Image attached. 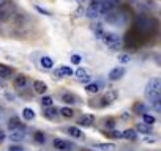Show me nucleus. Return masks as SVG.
I'll return each instance as SVG.
<instances>
[{
	"label": "nucleus",
	"instance_id": "nucleus-1",
	"mask_svg": "<svg viewBox=\"0 0 161 151\" xmlns=\"http://www.w3.org/2000/svg\"><path fill=\"white\" fill-rule=\"evenodd\" d=\"M159 93H161V81H159V77L150 79L148 84H147V88H145V95L153 99V98H158Z\"/></svg>",
	"mask_w": 161,
	"mask_h": 151
},
{
	"label": "nucleus",
	"instance_id": "nucleus-2",
	"mask_svg": "<svg viewBox=\"0 0 161 151\" xmlns=\"http://www.w3.org/2000/svg\"><path fill=\"white\" fill-rule=\"evenodd\" d=\"M103 41L106 43V46L108 47H111V49H120L122 47V38L119 36V35H115V33H104L103 35Z\"/></svg>",
	"mask_w": 161,
	"mask_h": 151
},
{
	"label": "nucleus",
	"instance_id": "nucleus-3",
	"mask_svg": "<svg viewBox=\"0 0 161 151\" xmlns=\"http://www.w3.org/2000/svg\"><path fill=\"white\" fill-rule=\"evenodd\" d=\"M74 76H76V79H77L79 82H89V81H90V74H89V71H86L84 68L76 69Z\"/></svg>",
	"mask_w": 161,
	"mask_h": 151
},
{
	"label": "nucleus",
	"instance_id": "nucleus-4",
	"mask_svg": "<svg viewBox=\"0 0 161 151\" xmlns=\"http://www.w3.org/2000/svg\"><path fill=\"white\" fill-rule=\"evenodd\" d=\"M54 76L55 77H68V76H73V69L68 68V66H60V68L55 69Z\"/></svg>",
	"mask_w": 161,
	"mask_h": 151
},
{
	"label": "nucleus",
	"instance_id": "nucleus-5",
	"mask_svg": "<svg viewBox=\"0 0 161 151\" xmlns=\"http://www.w3.org/2000/svg\"><path fill=\"white\" fill-rule=\"evenodd\" d=\"M24 137H25L24 129H14V131H10V140H13V142H22Z\"/></svg>",
	"mask_w": 161,
	"mask_h": 151
},
{
	"label": "nucleus",
	"instance_id": "nucleus-6",
	"mask_svg": "<svg viewBox=\"0 0 161 151\" xmlns=\"http://www.w3.org/2000/svg\"><path fill=\"white\" fill-rule=\"evenodd\" d=\"M123 74H125V69L123 68H114L109 72V79L111 81H119V79L123 77Z\"/></svg>",
	"mask_w": 161,
	"mask_h": 151
},
{
	"label": "nucleus",
	"instance_id": "nucleus-7",
	"mask_svg": "<svg viewBox=\"0 0 161 151\" xmlns=\"http://www.w3.org/2000/svg\"><path fill=\"white\" fill-rule=\"evenodd\" d=\"M54 146H55L57 149H60V151H68V149H71V145H69L68 142H65V140H60V138H54Z\"/></svg>",
	"mask_w": 161,
	"mask_h": 151
},
{
	"label": "nucleus",
	"instance_id": "nucleus-8",
	"mask_svg": "<svg viewBox=\"0 0 161 151\" xmlns=\"http://www.w3.org/2000/svg\"><path fill=\"white\" fill-rule=\"evenodd\" d=\"M93 121H95L93 115H84V117H80V118L77 120V124H79V126H92Z\"/></svg>",
	"mask_w": 161,
	"mask_h": 151
},
{
	"label": "nucleus",
	"instance_id": "nucleus-9",
	"mask_svg": "<svg viewBox=\"0 0 161 151\" xmlns=\"http://www.w3.org/2000/svg\"><path fill=\"white\" fill-rule=\"evenodd\" d=\"M33 90H35V93L44 95V93L47 91V85H46L44 82H41V81H35V82H33Z\"/></svg>",
	"mask_w": 161,
	"mask_h": 151
},
{
	"label": "nucleus",
	"instance_id": "nucleus-10",
	"mask_svg": "<svg viewBox=\"0 0 161 151\" xmlns=\"http://www.w3.org/2000/svg\"><path fill=\"white\" fill-rule=\"evenodd\" d=\"M8 128H10V131H14V129H24V124L19 121V118H10V121H8Z\"/></svg>",
	"mask_w": 161,
	"mask_h": 151
},
{
	"label": "nucleus",
	"instance_id": "nucleus-11",
	"mask_svg": "<svg viewBox=\"0 0 161 151\" xmlns=\"http://www.w3.org/2000/svg\"><path fill=\"white\" fill-rule=\"evenodd\" d=\"M25 85H27V77H25V76H18V77L14 79V88L21 90Z\"/></svg>",
	"mask_w": 161,
	"mask_h": 151
},
{
	"label": "nucleus",
	"instance_id": "nucleus-12",
	"mask_svg": "<svg viewBox=\"0 0 161 151\" xmlns=\"http://www.w3.org/2000/svg\"><path fill=\"white\" fill-rule=\"evenodd\" d=\"M44 117H46V118H49V120H55V118L58 117V110H57V109H54V107L51 106V107H47V109L44 110Z\"/></svg>",
	"mask_w": 161,
	"mask_h": 151
},
{
	"label": "nucleus",
	"instance_id": "nucleus-13",
	"mask_svg": "<svg viewBox=\"0 0 161 151\" xmlns=\"http://www.w3.org/2000/svg\"><path fill=\"white\" fill-rule=\"evenodd\" d=\"M122 138H126V140H136L137 138V132L134 129H126L122 132Z\"/></svg>",
	"mask_w": 161,
	"mask_h": 151
},
{
	"label": "nucleus",
	"instance_id": "nucleus-14",
	"mask_svg": "<svg viewBox=\"0 0 161 151\" xmlns=\"http://www.w3.org/2000/svg\"><path fill=\"white\" fill-rule=\"evenodd\" d=\"M95 148L98 151H114L115 145L114 143H98V145H95Z\"/></svg>",
	"mask_w": 161,
	"mask_h": 151
},
{
	"label": "nucleus",
	"instance_id": "nucleus-15",
	"mask_svg": "<svg viewBox=\"0 0 161 151\" xmlns=\"http://www.w3.org/2000/svg\"><path fill=\"white\" fill-rule=\"evenodd\" d=\"M11 72H13V71H11V68L0 65V79H7V77H10Z\"/></svg>",
	"mask_w": 161,
	"mask_h": 151
},
{
	"label": "nucleus",
	"instance_id": "nucleus-16",
	"mask_svg": "<svg viewBox=\"0 0 161 151\" xmlns=\"http://www.w3.org/2000/svg\"><path fill=\"white\" fill-rule=\"evenodd\" d=\"M52 66H54L52 58H49V57H43V58H41V68H43V69H51Z\"/></svg>",
	"mask_w": 161,
	"mask_h": 151
},
{
	"label": "nucleus",
	"instance_id": "nucleus-17",
	"mask_svg": "<svg viewBox=\"0 0 161 151\" xmlns=\"http://www.w3.org/2000/svg\"><path fill=\"white\" fill-rule=\"evenodd\" d=\"M136 131L144 132V134H148L152 131V126L150 124H145V123H139V124H136Z\"/></svg>",
	"mask_w": 161,
	"mask_h": 151
},
{
	"label": "nucleus",
	"instance_id": "nucleus-18",
	"mask_svg": "<svg viewBox=\"0 0 161 151\" xmlns=\"http://www.w3.org/2000/svg\"><path fill=\"white\" fill-rule=\"evenodd\" d=\"M62 101L66 102V104H73V102L77 101V98H76L74 95H71V93H65V95L62 96Z\"/></svg>",
	"mask_w": 161,
	"mask_h": 151
},
{
	"label": "nucleus",
	"instance_id": "nucleus-19",
	"mask_svg": "<svg viewBox=\"0 0 161 151\" xmlns=\"http://www.w3.org/2000/svg\"><path fill=\"white\" fill-rule=\"evenodd\" d=\"M58 113L62 115V117H65V118H71L73 117V109H69V107H62L60 110H58Z\"/></svg>",
	"mask_w": 161,
	"mask_h": 151
},
{
	"label": "nucleus",
	"instance_id": "nucleus-20",
	"mask_svg": "<svg viewBox=\"0 0 161 151\" xmlns=\"http://www.w3.org/2000/svg\"><path fill=\"white\" fill-rule=\"evenodd\" d=\"M22 117H24L25 120H29V121H30V120H33V118H35V112H33L32 109L25 107V109L22 110Z\"/></svg>",
	"mask_w": 161,
	"mask_h": 151
},
{
	"label": "nucleus",
	"instance_id": "nucleus-21",
	"mask_svg": "<svg viewBox=\"0 0 161 151\" xmlns=\"http://www.w3.org/2000/svg\"><path fill=\"white\" fill-rule=\"evenodd\" d=\"M66 131H68L69 135H73V137H76V138L82 137V132H80V129H77V128H73V126H71V128H68Z\"/></svg>",
	"mask_w": 161,
	"mask_h": 151
},
{
	"label": "nucleus",
	"instance_id": "nucleus-22",
	"mask_svg": "<svg viewBox=\"0 0 161 151\" xmlns=\"http://www.w3.org/2000/svg\"><path fill=\"white\" fill-rule=\"evenodd\" d=\"M86 90H87L89 93H98V91H100V85H98V84H89V85L86 87Z\"/></svg>",
	"mask_w": 161,
	"mask_h": 151
},
{
	"label": "nucleus",
	"instance_id": "nucleus-23",
	"mask_svg": "<svg viewBox=\"0 0 161 151\" xmlns=\"http://www.w3.org/2000/svg\"><path fill=\"white\" fill-rule=\"evenodd\" d=\"M52 102H54V101H52L51 96H43V99H41V104H43L44 107H51Z\"/></svg>",
	"mask_w": 161,
	"mask_h": 151
},
{
	"label": "nucleus",
	"instance_id": "nucleus-24",
	"mask_svg": "<svg viewBox=\"0 0 161 151\" xmlns=\"http://www.w3.org/2000/svg\"><path fill=\"white\" fill-rule=\"evenodd\" d=\"M142 118H144V123H145V124H153V123H155V118H153L152 115H148V113H144Z\"/></svg>",
	"mask_w": 161,
	"mask_h": 151
},
{
	"label": "nucleus",
	"instance_id": "nucleus-25",
	"mask_svg": "<svg viewBox=\"0 0 161 151\" xmlns=\"http://www.w3.org/2000/svg\"><path fill=\"white\" fill-rule=\"evenodd\" d=\"M137 22L141 24V27H142V29H147V25H148V19H147V18H144V16H139V18H137Z\"/></svg>",
	"mask_w": 161,
	"mask_h": 151
},
{
	"label": "nucleus",
	"instance_id": "nucleus-26",
	"mask_svg": "<svg viewBox=\"0 0 161 151\" xmlns=\"http://www.w3.org/2000/svg\"><path fill=\"white\" fill-rule=\"evenodd\" d=\"M152 104H153V109H155L156 112H159V110H161V104H159V96H158V98H153V99H152Z\"/></svg>",
	"mask_w": 161,
	"mask_h": 151
},
{
	"label": "nucleus",
	"instance_id": "nucleus-27",
	"mask_svg": "<svg viewBox=\"0 0 161 151\" xmlns=\"http://www.w3.org/2000/svg\"><path fill=\"white\" fill-rule=\"evenodd\" d=\"M35 142L36 143H44V134L43 132H35Z\"/></svg>",
	"mask_w": 161,
	"mask_h": 151
},
{
	"label": "nucleus",
	"instance_id": "nucleus-28",
	"mask_svg": "<svg viewBox=\"0 0 161 151\" xmlns=\"http://www.w3.org/2000/svg\"><path fill=\"white\" fill-rule=\"evenodd\" d=\"M117 58H119L120 63H128V61H130V55H128V54H119Z\"/></svg>",
	"mask_w": 161,
	"mask_h": 151
},
{
	"label": "nucleus",
	"instance_id": "nucleus-29",
	"mask_svg": "<svg viewBox=\"0 0 161 151\" xmlns=\"http://www.w3.org/2000/svg\"><path fill=\"white\" fill-rule=\"evenodd\" d=\"M134 110L139 112V115H144V113H145V107H144L142 104H137V106L134 107Z\"/></svg>",
	"mask_w": 161,
	"mask_h": 151
},
{
	"label": "nucleus",
	"instance_id": "nucleus-30",
	"mask_svg": "<svg viewBox=\"0 0 161 151\" xmlns=\"http://www.w3.org/2000/svg\"><path fill=\"white\" fill-rule=\"evenodd\" d=\"M104 124H106V128H108V129H114V126H115V121L111 118V120H106V123H104Z\"/></svg>",
	"mask_w": 161,
	"mask_h": 151
},
{
	"label": "nucleus",
	"instance_id": "nucleus-31",
	"mask_svg": "<svg viewBox=\"0 0 161 151\" xmlns=\"http://www.w3.org/2000/svg\"><path fill=\"white\" fill-rule=\"evenodd\" d=\"M7 18H8V13H7V11H3V10H0V22L5 21Z\"/></svg>",
	"mask_w": 161,
	"mask_h": 151
},
{
	"label": "nucleus",
	"instance_id": "nucleus-32",
	"mask_svg": "<svg viewBox=\"0 0 161 151\" xmlns=\"http://www.w3.org/2000/svg\"><path fill=\"white\" fill-rule=\"evenodd\" d=\"M71 61H73L74 65H77V63L80 61V57H79V55H71Z\"/></svg>",
	"mask_w": 161,
	"mask_h": 151
},
{
	"label": "nucleus",
	"instance_id": "nucleus-33",
	"mask_svg": "<svg viewBox=\"0 0 161 151\" xmlns=\"http://www.w3.org/2000/svg\"><path fill=\"white\" fill-rule=\"evenodd\" d=\"M8 151H24V148L22 146H11Z\"/></svg>",
	"mask_w": 161,
	"mask_h": 151
},
{
	"label": "nucleus",
	"instance_id": "nucleus-34",
	"mask_svg": "<svg viewBox=\"0 0 161 151\" xmlns=\"http://www.w3.org/2000/svg\"><path fill=\"white\" fill-rule=\"evenodd\" d=\"M144 142H147V143H148V142H150V143H155V142H156V138H155V137H150V138L147 137V138H144Z\"/></svg>",
	"mask_w": 161,
	"mask_h": 151
},
{
	"label": "nucleus",
	"instance_id": "nucleus-35",
	"mask_svg": "<svg viewBox=\"0 0 161 151\" xmlns=\"http://www.w3.org/2000/svg\"><path fill=\"white\" fill-rule=\"evenodd\" d=\"M112 135L117 137V138H122V132H117V131H112Z\"/></svg>",
	"mask_w": 161,
	"mask_h": 151
},
{
	"label": "nucleus",
	"instance_id": "nucleus-36",
	"mask_svg": "<svg viewBox=\"0 0 161 151\" xmlns=\"http://www.w3.org/2000/svg\"><path fill=\"white\" fill-rule=\"evenodd\" d=\"M7 3H8V0H0V8H3Z\"/></svg>",
	"mask_w": 161,
	"mask_h": 151
},
{
	"label": "nucleus",
	"instance_id": "nucleus-37",
	"mask_svg": "<svg viewBox=\"0 0 161 151\" xmlns=\"http://www.w3.org/2000/svg\"><path fill=\"white\" fill-rule=\"evenodd\" d=\"M3 140H5V134H3L2 131H0V143H2Z\"/></svg>",
	"mask_w": 161,
	"mask_h": 151
},
{
	"label": "nucleus",
	"instance_id": "nucleus-38",
	"mask_svg": "<svg viewBox=\"0 0 161 151\" xmlns=\"http://www.w3.org/2000/svg\"><path fill=\"white\" fill-rule=\"evenodd\" d=\"M5 85V82H3V79H0V87H3Z\"/></svg>",
	"mask_w": 161,
	"mask_h": 151
},
{
	"label": "nucleus",
	"instance_id": "nucleus-39",
	"mask_svg": "<svg viewBox=\"0 0 161 151\" xmlns=\"http://www.w3.org/2000/svg\"><path fill=\"white\" fill-rule=\"evenodd\" d=\"M80 151H92V149H80Z\"/></svg>",
	"mask_w": 161,
	"mask_h": 151
},
{
	"label": "nucleus",
	"instance_id": "nucleus-40",
	"mask_svg": "<svg viewBox=\"0 0 161 151\" xmlns=\"http://www.w3.org/2000/svg\"><path fill=\"white\" fill-rule=\"evenodd\" d=\"M0 118H2V110H0Z\"/></svg>",
	"mask_w": 161,
	"mask_h": 151
},
{
	"label": "nucleus",
	"instance_id": "nucleus-41",
	"mask_svg": "<svg viewBox=\"0 0 161 151\" xmlns=\"http://www.w3.org/2000/svg\"><path fill=\"white\" fill-rule=\"evenodd\" d=\"M79 2H84V0H79Z\"/></svg>",
	"mask_w": 161,
	"mask_h": 151
}]
</instances>
